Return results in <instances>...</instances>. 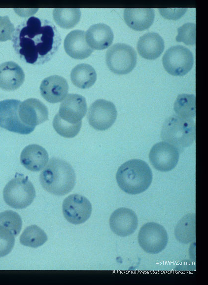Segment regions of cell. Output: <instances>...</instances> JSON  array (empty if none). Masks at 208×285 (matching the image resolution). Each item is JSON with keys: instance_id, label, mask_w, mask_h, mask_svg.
Masks as SVG:
<instances>
[{"instance_id": "1", "label": "cell", "mask_w": 208, "mask_h": 285, "mask_svg": "<svg viewBox=\"0 0 208 285\" xmlns=\"http://www.w3.org/2000/svg\"><path fill=\"white\" fill-rule=\"evenodd\" d=\"M11 41L19 58L32 65L48 62L57 53L62 41L52 22L35 16L25 19L17 26Z\"/></svg>"}, {"instance_id": "2", "label": "cell", "mask_w": 208, "mask_h": 285, "mask_svg": "<svg viewBox=\"0 0 208 285\" xmlns=\"http://www.w3.org/2000/svg\"><path fill=\"white\" fill-rule=\"evenodd\" d=\"M39 181L42 188L48 192L62 196L72 190L76 177L69 163L62 159L53 157L40 173Z\"/></svg>"}, {"instance_id": "3", "label": "cell", "mask_w": 208, "mask_h": 285, "mask_svg": "<svg viewBox=\"0 0 208 285\" xmlns=\"http://www.w3.org/2000/svg\"><path fill=\"white\" fill-rule=\"evenodd\" d=\"M116 179L118 186L125 192L137 194L149 187L152 181V172L143 160L131 159L119 167Z\"/></svg>"}, {"instance_id": "4", "label": "cell", "mask_w": 208, "mask_h": 285, "mask_svg": "<svg viewBox=\"0 0 208 285\" xmlns=\"http://www.w3.org/2000/svg\"><path fill=\"white\" fill-rule=\"evenodd\" d=\"M195 132V123L193 119L173 115L165 121L161 137L165 142L175 146L180 152L193 143Z\"/></svg>"}, {"instance_id": "5", "label": "cell", "mask_w": 208, "mask_h": 285, "mask_svg": "<svg viewBox=\"0 0 208 285\" xmlns=\"http://www.w3.org/2000/svg\"><path fill=\"white\" fill-rule=\"evenodd\" d=\"M35 197L34 185L27 176L16 173L5 185L3 197L9 206L17 209H24L33 202Z\"/></svg>"}, {"instance_id": "6", "label": "cell", "mask_w": 208, "mask_h": 285, "mask_svg": "<svg viewBox=\"0 0 208 285\" xmlns=\"http://www.w3.org/2000/svg\"><path fill=\"white\" fill-rule=\"evenodd\" d=\"M105 61L107 67L113 73L126 74L135 67L137 54L131 46L124 43H117L107 50Z\"/></svg>"}, {"instance_id": "7", "label": "cell", "mask_w": 208, "mask_h": 285, "mask_svg": "<svg viewBox=\"0 0 208 285\" xmlns=\"http://www.w3.org/2000/svg\"><path fill=\"white\" fill-rule=\"evenodd\" d=\"M162 63L169 74L182 76L191 70L194 63L193 55L188 48L183 46H173L165 52Z\"/></svg>"}, {"instance_id": "8", "label": "cell", "mask_w": 208, "mask_h": 285, "mask_svg": "<svg viewBox=\"0 0 208 285\" xmlns=\"http://www.w3.org/2000/svg\"><path fill=\"white\" fill-rule=\"evenodd\" d=\"M168 242V235L161 225L148 222L140 229L138 242L141 248L150 254H158L163 250Z\"/></svg>"}, {"instance_id": "9", "label": "cell", "mask_w": 208, "mask_h": 285, "mask_svg": "<svg viewBox=\"0 0 208 285\" xmlns=\"http://www.w3.org/2000/svg\"><path fill=\"white\" fill-rule=\"evenodd\" d=\"M117 112L115 105L103 99L95 101L90 106L87 119L89 124L95 130L105 131L115 122Z\"/></svg>"}, {"instance_id": "10", "label": "cell", "mask_w": 208, "mask_h": 285, "mask_svg": "<svg viewBox=\"0 0 208 285\" xmlns=\"http://www.w3.org/2000/svg\"><path fill=\"white\" fill-rule=\"evenodd\" d=\"M21 102L14 99L0 101V127L10 132L27 135L32 133L35 127L27 126L21 121L18 114Z\"/></svg>"}, {"instance_id": "11", "label": "cell", "mask_w": 208, "mask_h": 285, "mask_svg": "<svg viewBox=\"0 0 208 285\" xmlns=\"http://www.w3.org/2000/svg\"><path fill=\"white\" fill-rule=\"evenodd\" d=\"M92 210L89 200L86 197L77 193L67 196L62 204L64 217L69 223L74 225L86 222L90 217Z\"/></svg>"}, {"instance_id": "12", "label": "cell", "mask_w": 208, "mask_h": 285, "mask_svg": "<svg viewBox=\"0 0 208 285\" xmlns=\"http://www.w3.org/2000/svg\"><path fill=\"white\" fill-rule=\"evenodd\" d=\"M179 157L178 149L173 145L161 142L151 148L149 158L151 165L158 171L168 172L177 165Z\"/></svg>"}, {"instance_id": "13", "label": "cell", "mask_w": 208, "mask_h": 285, "mask_svg": "<svg viewBox=\"0 0 208 285\" xmlns=\"http://www.w3.org/2000/svg\"><path fill=\"white\" fill-rule=\"evenodd\" d=\"M87 110L85 98L76 94H69L60 104L58 116L65 122L71 124L82 122Z\"/></svg>"}, {"instance_id": "14", "label": "cell", "mask_w": 208, "mask_h": 285, "mask_svg": "<svg viewBox=\"0 0 208 285\" xmlns=\"http://www.w3.org/2000/svg\"><path fill=\"white\" fill-rule=\"evenodd\" d=\"M21 121L25 125L35 127L48 119V110L40 100L31 98L21 102L18 109Z\"/></svg>"}, {"instance_id": "15", "label": "cell", "mask_w": 208, "mask_h": 285, "mask_svg": "<svg viewBox=\"0 0 208 285\" xmlns=\"http://www.w3.org/2000/svg\"><path fill=\"white\" fill-rule=\"evenodd\" d=\"M109 225L115 234L120 237H126L135 232L138 225V219L133 210L121 207L116 209L110 215Z\"/></svg>"}, {"instance_id": "16", "label": "cell", "mask_w": 208, "mask_h": 285, "mask_svg": "<svg viewBox=\"0 0 208 285\" xmlns=\"http://www.w3.org/2000/svg\"><path fill=\"white\" fill-rule=\"evenodd\" d=\"M41 96L52 103L62 101L69 91V85L66 80L59 75H52L44 79L40 86Z\"/></svg>"}, {"instance_id": "17", "label": "cell", "mask_w": 208, "mask_h": 285, "mask_svg": "<svg viewBox=\"0 0 208 285\" xmlns=\"http://www.w3.org/2000/svg\"><path fill=\"white\" fill-rule=\"evenodd\" d=\"M64 46L66 53L75 59L86 58L94 51L87 43L85 32L80 30L69 32L65 39Z\"/></svg>"}, {"instance_id": "18", "label": "cell", "mask_w": 208, "mask_h": 285, "mask_svg": "<svg viewBox=\"0 0 208 285\" xmlns=\"http://www.w3.org/2000/svg\"><path fill=\"white\" fill-rule=\"evenodd\" d=\"M49 156L47 151L42 146L32 144L26 146L20 155V162L27 169L38 172L47 164Z\"/></svg>"}, {"instance_id": "19", "label": "cell", "mask_w": 208, "mask_h": 285, "mask_svg": "<svg viewBox=\"0 0 208 285\" xmlns=\"http://www.w3.org/2000/svg\"><path fill=\"white\" fill-rule=\"evenodd\" d=\"M25 73L16 62L6 61L0 64V88L12 91L18 89L25 80Z\"/></svg>"}, {"instance_id": "20", "label": "cell", "mask_w": 208, "mask_h": 285, "mask_svg": "<svg viewBox=\"0 0 208 285\" xmlns=\"http://www.w3.org/2000/svg\"><path fill=\"white\" fill-rule=\"evenodd\" d=\"M85 38L88 46L93 49L102 50L112 44L114 35L109 26L101 23L91 26L85 33Z\"/></svg>"}, {"instance_id": "21", "label": "cell", "mask_w": 208, "mask_h": 285, "mask_svg": "<svg viewBox=\"0 0 208 285\" xmlns=\"http://www.w3.org/2000/svg\"><path fill=\"white\" fill-rule=\"evenodd\" d=\"M137 48L139 54L142 58L154 60L163 52L165 48L164 41L159 34L149 32L139 38Z\"/></svg>"}, {"instance_id": "22", "label": "cell", "mask_w": 208, "mask_h": 285, "mask_svg": "<svg viewBox=\"0 0 208 285\" xmlns=\"http://www.w3.org/2000/svg\"><path fill=\"white\" fill-rule=\"evenodd\" d=\"M123 16L125 23L130 28L141 31L152 25L155 12L152 8H126Z\"/></svg>"}, {"instance_id": "23", "label": "cell", "mask_w": 208, "mask_h": 285, "mask_svg": "<svg viewBox=\"0 0 208 285\" xmlns=\"http://www.w3.org/2000/svg\"><path fill=\"white\" fill-rule=\"evenodd\" d=\"M70 80L76 87L82 89H88L95 84L97 80V73L90 65L81 63L72 69Z\"/></svg>"}, {"instance_id": "24", "label": "cell", "mask_w": 208, "mask_h": 285, "mask_svg": "<svg viewBox=\"0 0 208 285\" xmlns=\"http://www.w3.org/2000/svg\"><path fill=\"white\" fill-rule=\"evenodd\" d=\"M176 239L183 243H188L195 239V214H188L177 223L174 230Z\"/></svg>"}, {"instance_id": "25", "label": "cell", "mask_w": 208, "mask_h": 285, "mask_svg": "<svg viewBox=\"0 0 208 285\" xmlns=\"http://www.w3.org/2000/svg\"><path fill=\"white\" fill-rule=\"evenodd\" d=\"M81 15L79 8H55L53 11L56 23L64 29L74 27L80 21Z\"/></svg>"}, {"instance_id": "26", "label": "cell", "mask_w": 208, "mask_h": 285, "mask_svg": "<svg viewBox=\"0 0 208 285\" xmlns=\"http://www.w3.org/2000/svg\"><path fill=\"white\" fill-rule=\"evenodd\" d=\"M45 232L36 225L27 227L20 237V243L26 246L36 248L42 245L47 240Z\"/></svg>"}, {"instance_id": "27", "label": "cell", "mask_w": 208, "mask_h": 285, "mask_svg": "<svg viewBox=\"0 0 208 285\" xmlns=\"http://www.w3.org/2000/svg\"><path fill=\"white\" fill-rule=\"evenodd\" d=\"M173 109L176 115L193 119L196 115L195 95L186 94L179 95L174 103Z\"/></svg>"}, {"instance_id": "28", "label": "cell", "mask_w": 208, "mask_h": 285, "mask_svg": "<svg viewBox=\"0 0 208 285\" xmlns=\"http://www.w3.org/2000/svg\"><path fill=\"white\" fill-rule=\"evenodd\" d=\"M0 226L8 229L14 236H17L22 229V219L15 211H5L0 213Z\"/></svg>"}, {"instance_id": "29", "label": "cell", "mask_w": 208, "mask_h": 285, "mask_svg": "<svg viewBox=\"0 0 208 285\" xmlns=\"http://www.w3.org/2000/svg\"><path fill=\"white\" fill-rule=\"evenodd\" d=\"M82 122L76 124H71L64 121L55 115L53 120V126L55 131L60 136L67 138L75 137L79 132Z\"/></svg>"}, {"instance_id": "30", "label": "cell", "mask_w": 208, "mask_h": 285, "mask_svg": "<svg viewBox=\"0 0 208 285\" xmlns=\"http://www.w3.org/2000/svg\"><path fill=\"white\" fill-rule=\"evenodd\" d=\"M178 34L175 38L177 42H183L188 46H193L196 42V24L187 23L177 29Z\"/></svg>"}, {"instance_id": "31", "label": "cell", "mask_w": 208, "mask_h": 285, "mask_svg": "<svg viewBox=\"0 0 208 285\" xmlns=\"http://www.w3.org/2000/svg\"><path fill=\"white\" fill-rule=\"evenodd\" d=\"M14 243L15 238L12 232L0 226V257L8 255L12 250Z\"/></svg>"}, {"instance_id": "32", "label": "cell", "mask_w": 208, "mask_h": 285, "mask_svg": "<svg viewBox=\"0 0 208 285\" xmlns=\"http://www.w3.org/2000/svg\"><path fill=\"white\" fill-rule=\"evenodd\" d=\"M15 30L14 25L8 16H0V42L12 40Z\"/></svg>"}, {"instance_id": "33", "label": "cell", "mask_w": 208, "mask_h": 285, "mask_svg": "<svg viewBox=\"0 0 208 285\" xmlns=\"http://www.w3.org/2000/svg\"><path fill=\"white\" fill-rule=\"evenodd\" d=\"M187 8H160L159 9L161 15L165 18L176 20L180 18L185 13Z\"/></svg>"}]
</instances>
